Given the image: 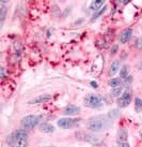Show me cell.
I'll list each match as a JSON object with an SVG mask.
<instances>
[{
	"label": "cell",
	"instance_id": "6da1fadb",
	"mask_svg": "<svg viewBox=\"0 0 142 147\" xmlns=\"http://www.w3.org/2000/svg\"><path fill=\"white\" fill-rule=\"evenodd\" d=\"M28 141V132L26 130H17L8 136V143L13 147H26Z\"/></svg>",
	"mask_w": 142,
	"mask_h": 147
},
{
	"label": "cell",
	"instance_id": "7a4b0ae2",
	"mask_svg": "<svg viewBox=\"0 0 142 147\" xmlns=\"http://www.w3.org/2000/svg\"><path fill=\"white\" fill-rule=\"evenodd\" d=\"M88 126L92 131H104L111 126V123L104 116H95L90 119Z\"/></svg>",
	"mask_w": 142,
	"mask_h": 147
},
{
	"label": "cell",
	"instance_id": "3957f363",
	"mask_svg": "<svg viewBox=\"0 0 142 147\" xmlns=\"http://www.w3.org/2000/svg\"><path fill=\"white\" fill-rule=\"evenodd\" d=\"M85 104L90 109H99L103 106V99L97 94H89L85 96Z\"/></svg>",
	"mask_w": 142,
	"mask_h": 147
},
{
	"label": "cell",
	"instance_id": "277c9868",
	"mask_svg": "<svg viewBox=\"0 0 142 147\" xmlns=\"http://www.w3.org/2000/svg\"><path fill=\"white\" fill-rule=\"evenodd\" d=\"M20 123L24 127V129L31 130L40 123V117L37 115H28L20 120Z\"/></svg>",
	"mask_w": 142,
	"mask_h": 147
},
{
	"label": "cell",
	"instance_id": "5b68a950",
	"mask_svg": "<svg viewBox=\"0 0 142 147\" xmlns=\"http://www.w3.org/2000/svg\"><path fill=\"white\" fill-rule=\"evenodd\" d=\"M81 121L80 118H71V117H64L60 118L57 121V125L62 129H71L73 127L77 126L78 123Z\"/></svg>",
	"mask_w": 142,
	"mask_h": 147
},
{
	"label": "cell",
	"instance_id": "8992f818",
	"mask_svg": "<svg viewBox=\"0 0 142 147\" xmlns=\"http://www.w3.org/2000/svg\"><path fill=\"white\" fill-rule=\"evenodd\" d=\"M131 102V94H130V91L128 90H125L123 94H121V97L119 98V106L120 107H126V106H128Z\"/></svg>",
	"mask_w": 142,
	"mask_h": 147
},
{
	"label": "cell",
	"instance_id": "52a82bcc",
	"mask_svg": "<svg viewBox=\"0 0 142 147\" xmlns=\"http://www.w3.org/2000/svg\"><path fill=\"white\" fill-rule=\"evenodd\" d=\"M131 36H133V30L131 29L130 28L124 29L121 32V34H120L119 40H120V42H121L122 44H125V43H127L130 40Z\"/></svg>",
	"mask_w": 142,
	"mask_h": 147
},
{
	"label": "cell",
	"instance_id": "ba28073f",
	"mask_svg": "<svg viewBox=\"0 0 142 147\" xmlns=\"http://www.w3.org/2000/svg\"><path fill=\"white\" fill-rule=\"evenodd\" d=\"M80 107L76 105H67L64 107L63 110V114L66 116H74V115H78L80 113Z\"/></svg>",
	"mask_w": 142,
	"mask_h": 147
},
{
	"label": "cell",
	"instance_id": "9c48e42d",
	"mask_svg": "<svg viewBox=\"0 0 142 147\" xmlns=\"http://www.w3.org/2000/svg\"><path fill=\"white\" fill-rule=\"evenodd\" d=\"M51 99V96L50 94H42V96H39L37 98H34L33 100L29 101V104H37V103H43V102H47Z\"/></svg>",
	"mask_w": 142,
	"mask_h": 147
},
{
	"label": "cell",
	"instance_id": "30bf717a",
	"mask_svg": "<svg viewBox=\"0 0 142 147\" xmlns=\"http://www.w3.org/2000/svg\"><path fill=\"white\" fill-rule=\"evenodd\" d=\"M85 141H88L89 143L94 144V145H98V144L101 143V140L99 136L95 134H88L85 135Z\"/></svg>",
	"mask_w": 142,
	"mask_h": 147
},
{
	"label": "cell",
	"instance_id": "8fae6325",
	"mask_svg": "<svg viewBox=\"0 0 142 147\" xmlns=\"http://www.w3.org/2000/svg\"><path fill=\"white\" fill-rule=\"evenodd\" d=\"M40 131L44 132V133H53L55 131V127L49 123H42L40 126Z\"/></svg>",
	"mask_w": 142,
	"mask_h": 147
},
{
	"label": "cell",
	"instance_id": "7c38bea8",
	"mask_svg": "<svg viewBox=\"0 0 142 147\" xmlns=\"http://www.w3.org/2000/svg\"><path fill=\"white\" fill-rule=\"evenodd\" d=\"M103 5H104V1L103 0H94V1H92L90 3V9L93 10V11H97Z\"/></svg>",
	"mask_w": 142,
	"mask_h": 147
},
{
	"label": "cell",
	"instance_id": "4fadbf2b",
	"mask_svg": "<svg viewBox=\"0 0 142 147\" xmlns=\"http://www.w3.org/2000/svg\"><path fill=\"white\" fill-rule=\"evenodd\" d=\"M119 70H120V62H119L118 60H115V61H113L111 63V65H110L109 74L110 75H114Z\"/></svg>",
	"mask_w": 142,
	"mask_h": 147
},
{
	"label": "cell",
	"instance_id": "5bb4252c",
	"mask_svg": "<svg viewBox=\"0 0 142 147\" xmlns=\"http://www.w3.org/2000/svg\"><path fill=\"white\" fill-rule=\"evenodd\" d=\"M109 85L113 88H118V87H122V81L120 78H112L109 82Z\"/></svg>",
	"mask_w": 142,
	"mask_h": 147
},
{
	"label": "cell",
	"instance_id": "9a60e30c",
	"mask_svg": "<svg viewBox=\"0 0 142 147\" xmlns=\"http://www.w3.org/2000/svg\"><path fill=\"white\" fill-rule=\"evenodd\" d=\"M135 110L137 113H142V100L140 98L135 99Z\"/></svg>",
	"mask_w": 142,
	"mask_h": 147
},
{
	"label": "cell",
	"instance_id": "2e32d148",
	"mask_svg": "<svg viewBox=\"0 0 142 147\" xmlns=\"http://www.w3.org/2000/svg\"><path fill=\"white\" fill-rule=\"evenodd\" d=\"M106 10H107V5H104V7H103L101 9H99V10H98L97 12H96V13H95V14L93 15V17H92V20H91V22L96 21V20H97L98 17L101 16V15H103V14L105 13Z\"/></svg>",
	"mask_w": 142,
	"mask_h": 147
},
{
	"label": "cell",
	"instance_id": "e0dca14e",
	"mask_svg": "<svg viewBox=\"0 0 142 147\" xmlns=\"http://www.w3.org/2000/svg\"><path fill=\"white\" fill-rule=\"evenodd\" d=\"M119 116H120V111H119L118 109H114V110L110 111L109 114H108L109 119H115V118H118Z\"/></svg>",
	"mask_w": 142,
	"mask_h": 147
},
{
	"label": "cell",
	"instance_id": "ac0fdd59",
	"mask_svg": "<svg viewBox=\"0 0 142 147\" xmlns=\"http://www.w3.org/2000/svg\"><path fill=\"white\" fill-rule=\"evenodd\" d=\"M128 75V67L127 65H123L120 70V76L121 78H126Z\"/></svg>",
	"mask_w": 142,
	"mask_h": 147
},
{
	"label": "cell",
	"instance_id": "d6986e66",
	"mask_svg": "<svg viewBox=\"0 0 142 147\" xmlns=\"http://www.w3.org/2000/svg\"><path fill=\"white\" fill-rule=\"evenodd\" d=\"M122 89H123V87H118V88H113V89H112V94H113L114 97L121 96Z\"/></svg>",
	"mask_w": 142,
	"mask_h": 147
},
{
	"label": "cell",
	"instance_id": "ffe728a7",
	"mask_svg": "<svg viewBox=\"0 0 142 147\" xmlns=\"http://www.w3.org/2000/svg\"><path fill=\"white\" fill-rule=\"evenodd\" d=\"M127 139V133H126L125 130H121V134H120V141H126Z\"/></svg>",
	"mask_w": 142,
	"mask_h": 147
},
{
	"label": "cell",
	"instance_id": "44dd1931",
	"mask_svg": "<svg viewBox=\"0 0 142 147\" xmlns=\"http://www.w3.org/2000/svg\"><path fill=\"white\" fill-rule=\"evenodd\" d=\"M119 147H130V145L126 141H119Z\"/></svg>",
	"mask_w": 142,
	"mask_h": 147
},
{
	"label": "cell",
	"instance_id": "7402d4cb",
	"mask_svg": "<svg viewBox=\"0 0 142 147\" xmlns=\"http://www.w3.org/2000/svg\"><path fill=\"white\" fill-rule=\"evenodd\" d=\"M136 46H137V49H142V38H140L136 41Z\"/></svg>",
	"mask_w": 142,
	"mask_h": 147
},
{
	"label": "cell",
	"instance_id": "603a6c76",
	"mask_svg": "<svg viewBox=\"0 0 142 147\" xmlns=\"http://www.w3.org/2000/svg\"><path fill=\"white\" fill-rule=\"evenodd\" d=\"M117 51H118V46L114 45V46H112V49H111V54H115L117 53Z\"/></svg>",
	"mask_w": 142,
	"mask_h": 147
},
{
	"label": "cell",
	"instance_id": "cb8c5ba5",
	"mask_svg": "<svg viewBox=\"0 0 142 147\" xmlns=\"http://www.w3.org/2000/svg\"><path fill=\"white\" fill-rule=\"evenodd\" d=\"M91 86H93L94 88H97V83L96 82H91Z\"/></svg>",
	"mask_w": 142,
	"mask_h": 147
},
{
	"label": "cell",
	"instance_id": "d4e9b609",
	"mask_svg": "<svg viewBox=\"0 0 142 147\" xmlns=\"http://www.w3.org/2000/svg\"><path fill=\"white\" fill-rule=\"evenodd\" d=\"M83 22V20H80V21H78V22H75V24L77 25V24H80V23H82Z\"/></svg>",
	"mask_w": 142,
	"mask_h": 147
},
{
	"label": "cell",
	"instance_id": "484cf974",
	"mask_svg": "<svg viewBox=\"0 0 142 147\" xmlns=\"http://www.w3.org/2000/svg\"><path fill=\"white\" fill-rule=\"evenodd\" d=\"M47 147H56V146H47Z\"/></svg>",
	"mask_w": 142,
	"mask_h": 147
},
{
	"label": "cell",
	"instance_id": "4316f807",
	"mask_svg": "<svg viewBox=\"0 0 142 147\" xmlns=\"http://www.w3.org/2000/svg\"><path fill=\"white\" fill-rule=\"evenodd\" d=\"M141 138H142V133H141Z\"/></svg>",
	"mask_w": 142,
	"mask_h": 147
}]
</instances>
